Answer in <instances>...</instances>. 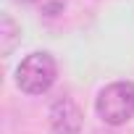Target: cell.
<instances>
[{"instance_id":"3","label":"cell","mask_w":134,"mask_h":134,"mask_svg":"<svg viewBox=\"0 0 134 134\" xmlns=\"http://www.w3.org/2000/svg\"><path fill=\"white\" fill-rule=\"evenodd\" d=\"M50 129L53 134H79L82 131V110L71 97H58L50 105Z\"/></svg>"},{"instance_id":"5","label":"cell","mask_w":134,"mask_h":134,"mask_svg":"<svg viewBox=\"0 0 134 134\" xmlns=\"http://www.w3.org/2000/svg\"><path fill=\"white\" fill-rule=\"evenodd\" d=\"M16 3H45V0H16Z\"/></svg>"},{"instance_id":"1","label":"cell","mask_w":134,"mask_h":134,"mask_svg":"<svg viewBox=\"0 0 134 134\" xmlns=\"http://www.w3.org/2000/svg\"><path fill=\"white\" fill-rule=\"evenodd\" d=\"M58 76V66L50 53H32L16 69V84L26 95H42L53 87Z\"/></svg>"},{"instance_id":"4","label":"cell","mask_w":134,"mask_h":134,"mask_svg":"<svg viewBox=\"0 0 134 134\" xmlns=\"http://www.w3.org/2000/svg\"><path fill=\"white\" fill-rule=\"evenodd\" d=\"M0 50H3V55H8L13 47H16V42L21 40V29H19V24L5 13L3 19H0Z\"/></svg>"},{"instance_id":"2","label":"cell","mask_w":134,"mask_h":134,"mask_svg":"<svg viewBox=\"0 0 134 134\" xmlns=\"http://www.w3.org/2000/svg\"><path fill=\"white\" fill-rule=\"evenodd\" d=\"M95 110L110 126L126 124L134 116V84L131 82H113V84H108L105 90H100V95L95 100Z\"/></svg>"}]
</instances>
